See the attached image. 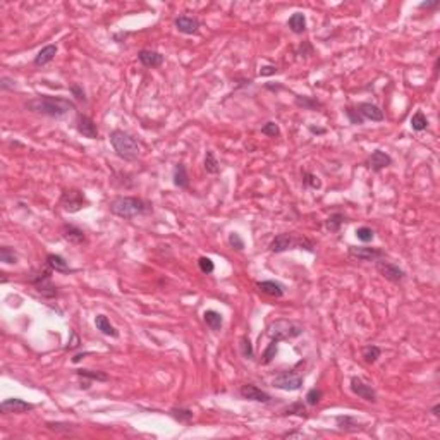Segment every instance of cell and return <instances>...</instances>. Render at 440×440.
Returning a JSON list of instances; mask_svg holds the SVG:
<instances>
[{
    "label": "cell",
    "instance_id": "1",
    "mask_svg": "<svg viewBox=\"0 0 440 440\" xmlns=\"http://www.w3.org/2000/svg\"><path fill=\"white\" fill-rule=\"evenodd\" d=\"M26 108H29L31 112H36V114L46 115V117L60 119L64 117L65 114H69L71 110H76V105H74V102H71V100L60 98V96L41 95L26 103Z\"/></svg>",
    "mask_w": 440,
    "mask_h": 440
},
{
    "label": "cell",
    "instance_id": "2",
    "mask_svg": "<svg viewBox=\"0 0 440 440\" xmlns=\"http://www.w3.org/2000/svg\"><path fill=\"white\" fill-rule=\"evenodd\" d=\"M150 210V203L136 196H119L110 203V212L120 219H134L139 215H146Z\"/></svg>",
    "mask_w": 440,
    "mask_h": 440
},
{
    "label": "cell",
    "instance_id": "3",
    "mask_svg": "<svg viewBox=\"0 0 440 440\" xmlns=\"http://www.w3.org/2000/svg\"><path fill=\"white\" fill-rule=\"evenodd\" d=\"M110 145L114 151L126 162H134L139 157V145L136 138H132L129 132H124L120 129H115L110 132Z\"/></svg>",
    "mask_w": 440,
    "mask_h": 440
},
{
    "label": "cell",
    "instance_id": "4",
    "mask_svg": "<svg viewBox=\"0 0 440 440\" xmlns=\"http://www.w3.org/2000/svg\"><path fill=\"white\" fill-rule=\"evenodd\" d=\"M305 332L301 325H298L296 322L291 320H275L268 325L267 329V337L274 342H282V341H289V339L299 337Z\"/></svg>",
    "mask_w": 440,
    "mask_h": 440
},
{
    "label": "cell",
    "instance_id": "5",
    "mask_svg": "<svg viewBox=\"0 0 440 440\" xmlns=\"http://www.w3.org/2000/svg\"><path fill=\"white\" fill-rule=\"evenodd\" d=\"M60 206L64 208V212L67 213H76L79 210L86 208L88 206V200L84 196L83 191L79 189H64L60 194Z\"/></svg>",
    "mask_w": 440,
    "mask_h": 440
},
{
    "label": "cell",
    "instance_id": "6",
    "mask_svg": "<svg viewBox=\"0 0 440 440\" xmlns=\"http://www.w3.org/2000/svg\"><path fill=\"white\" fill-rule=\"evenodd\" d=\"M52 268L46 267L31 277V284L43 298H55L57 296V287L52 282Z\"/></svg>",
    "mask_w": 440,
    "mask_h": 440
},
{
    "label": "cell",
    "instance_id": "7",
    "mask_svg": "<svg viewBox=\"0 0 440 440\" xmlns=\"http://www.w3.org/2000/svg\"><path fill=\"white\" fill-rule=\"evenodd\" d=\"M303 384H305L303 377L294 372H282L272 380V387L279 389V391H286V392L299 391V389L303 387Z\"/></svg>",
    "mask_w": 440,
    "mask_h": 440
},
{
    "label": "cell",
    "instance_id": "8",
    "mask_svg": "<svg viewBox=\"0 0 440 440\" xmlns=\"http://www.w3.org/2000/svg\"><path fill=\"white\" fill-rule=\"evenodd\" d=\"M348 255L356 262H377L384 258L385 251L382 248H368V246H349Z\"/></svg>",
    "mask_w": 440,
    "mask_h": 440
},
{
    "label": "cell",
    "instance_id": "9",
    "mask_svg": "<svg viewBox=\"0 0 440 440\" xmlns=\"http://www.w3.org/2000/svg\"><path fill=\"white\" fill-rule=\"evenodd\" d=\"M375 263H377V270H379V274L384 279H387L389 282L399 284V282H403V280L406 279V272H404L403 268L399 267V265L391 263V262H385L384 258L377 260Z\"/></svg>",
    "mask_w": 440,
    "mask_h": 440
},
{
    "label": "cell",
    "instance_id": "10",
    "mask_svg": "<svg viewBox=\"0 0 440 440\" xmlns=\"http://www.w3.org/2000/svg\"><path fill=\"white\" fill-rule=\"evenodd\" d=\"M34 410V404L26 403V401L19 399V397H10V399L2 401L0 404V413L3 415H22V413H28Z\"/></svg>",
    "mask_w": 440,
    "mask_h": 440
},
{
    "label": "cell",
    "instance_id": "11",
    "mask_svg": "<svg viewBox=\"0 0 440 440\" xmlns=\"http://www.w3.org/2000/svg\"><path fill=\"white\" fill-rule=\"evenodd\" d=\"M351 392L360 397V399L367 401V403H377V391L367 382L358 379V377L351 379Z\"/></svg>",
    "mask_w": 440,
    "mask_h": 440
},
{
    "label": "cell",
    "instance_id": "12",
    "mask_svg": "<svg viewBox=\"0 0 440 440\" xmlns=\"http://www.w3.org/2000/svg\"><path fill=\"white\" fill-rule=\"evenodd\" d=\"M239 396L246 401H253V403L268 404L272 401V396L268 394V392L262 391V389L256 387V385H253V384H244L243 387L239 389Z\"/></svg>",
    "mask_w": 440,
    "mask_h": 440
},
{
    "label": "cell",
    "instance_id": "13",
    "mask_svg": "<svg viewBox=\"0 0 440 440\" xmlns=\"http://www.w3.org/2000/svg\"><path fill=\"white\" fill-rule=\"evenodd\" d=\"M76 129H77V132H79L81 136H83V138H88V139H96V138H98V127H96L95 120H93L91 117H88V115H84V114H77Z\"/></svg>",
    "mask_w": 440,
    "mask_h": 440
},
{
    "label": "cell",
    "instance_id": "14",
    "mask_svg": "<svg viewBox=\"0 0 440 440\" xmlns=\"http://www.w3.org/2000/svg\"><path fill=\"white\" fill-rule=\"evenodd\" d=\"M60 234L69 244H72V246H81V244H86V234H84L79 227H76V225H72V224L62 225Z\"/></svg>",
    "mask_w": 440,
    "mask_h": 440
},
{
    "label": "cell",
    "instance_id": "15",
    "mask_svg": "<svg viewBox=\"0 0 440 440\" xmlns=\"http://www.w3.org/2000/svg\"><path fill=\"white\" fill-rule=\"evenodd\" d=\"M256 289L262 294H267L270 298H282L286 294V286L282 282H277V280H262V282H256Z\"/></svg>",
    "mask_w": 440,
    "mask_h": 440
},
{
    "label": "cell",
    "instance_id": "16",
    "mask_svg": "<svg viewBox=\"0 0 440 440\" xmlns=\"http://www.w3.org/2000/svg\"><path fill=\"white\" fill-rule=\"evenodd\" d=\"M293 248H296V237H294V234H289V232H284V234L275 236L274 241L270 243L272 253H284L287 250H293Z\"/></svg>",
    "mask_w": 440,
    "mask_h": 440
},
{
    "label": "cell",
    "instance_id": "17",
    "mask_svg": "<svg viewBox=\"0 0 440 440\" xmlns=\"http://www.w3.org/2000/svg\"><path fill=\"white\" fill-rule=\"evenodd\" d=\"M174 24H176V28L181 31L182 34H194L198 33L201 22L200 19L191 17V15H179V17H176V21H174Z\"/></svg>",
    "mask_w": 440,
    "mask_h": 440
},
{
    "label": "cell",
    "instance_id": "18",
    "mask_svg": "<svg viewBox=\"0 0 440 440\" xmlns=\"http://www.w3.org/2000/svg\"><path fill=\"white\" fill-rule=\"evenodd\" d=\"M389 165H392V157L389 153H385V151L375 150L372 155H370L368 167L373 170V172H380V170H384L385 167H389Z\"/></svg>",
    "mask_w": 440,
    "mask_h": 440
},
{
    "label": "cell",
    "instance_id": "19",
    "mask_svg": "<svg viewBox=\"0 0 440 440\" xmlns=\"http://www.w3.org/2000/svg\"><path fill=\"white\" fill-rule=\"evenodd\" d=\"M138 60L141 62L145 67H160V65L163 64V55L158 52H155V50H150V48H143L138 52Z\"/></svg>",
    "mask_w": 440,
    "mask_h": 440
},
{
    "label": "cell",
    "instance_id": "20",
    "mask_svg": "<svg viewBox=\"0 0 440 440\" xmlns=\"http://www.w3.org/2000/svg\"><path fill=\"white\" fill-rule=\"evenodd\" d=\"M356 110L361 114V117L365 120H375V122H380L384 120V112L380 110V107H377L375 103H370V102H363L356 107Z\"/></svg>",
    "mask_w": 440,
    "mask_h": 440
},
{
    "label": "cell",
    "instance_id": "21",
    "mask_svg": "<svg viewBox=\"0 0 440 440\" xmlns=\"http://www.w3.org/2000/svg\"><path fill=\"white\" fill-rule=\"evenodd\" d=\"M46 267H50L53 272H59V274H72V272H76L74 268L69 267V263L60 255H55V253L46 255Z\"/></svg>",
    "mask_w": 440,
    "mask_h": 440
},
{
    "label": "cell",
    "instance_id": "22",
    "mask_svg": "<svg viewBox=\"0 0 440 440\" xmlns=\"http://www.w3.org/2000/svg\"><path fill=\"white\" fill-rule=\"evenodd\" d=\"M57 50H59V48H57V45H46V46H43V48H41L40 52L36 53V57H34L33 64L38 65V67H40V65L50 64V62L55 59Z\"/></svg>",
    "mask_w": 440,
    "mask_h": 440
},
{
    "label": "cell",
    "instance_id": "23",
    "mask_svg": "<svg viewBox=\"0 0 440 440\" xmlns=\"http://www.w3.org/2000/svg\"><path fill=\"white\" fill-rule=\"evenodd\" d=\"M95 327L96 330H100V332L103 334V336H108V337H119V332L117 329H115L114 325L110 323V320H108L105 315H96L95 317Z\"/></svg>",
    "mask_w": 440,
    "mask_h": 440
},
{
    "label": "cell",
    "instance_id": "24",
    "mask_svg": "<svg viewBox=\"0 0 440 440\" xmlns=\"http://www.w3.org/2000/svg\"><path fill=\"white\" fill-rule=\"evenodd\" d=\"M203 320L213 332H219V330H222V325H224V317L215 310H206L203 313Z\"/></svg>",
    "mask_w": 440,
    "mask_h": 440
},
{
    "label": "cell",
    "instance_id": "25",
    "mask_svg": "<svg viewBox=\"0 0 440 440\" xmlns=\"http://www.w3.org/2000/svg\"><path fill=\"white\" fill-rule=\"evenodd\" d=\"M174 184H176L179 189L189 188V176L184 163H177L176 169H174Z\"/></svg>",
    "mask_w": 440,
    "mask_h": 440
},
{
    "label": "cell",
    "instance_id": "26",
    "mask_svg": "<svg viewBox=\"0 0 440 440\" xmlns=\"http://www.w3.org/2000/svg\"><path fill=\"white\" fill-rule=\"evenodd\" d=\"M287 26L294 34H303L306 31V17L303 12H294L287 21Z\"/></svg>",
    "mask_w": 440,
    "mask_h": 440
},
{
    "label": "cell",
    "instance_id": "27",
    "mask_svg": "<svg viewBox=\"0 0 440 440\" xmlns=\"http://www.w3.org/2000/svg\"><path fill=\"white\" fill-rule=\"evenodd\" d=\"M336 423H337V427L344 432H358L361 428V425L358 423V420L353 418V416H348V415L336 416Z\"/></svg>",
    "mask_w": 440,
    "mask_h": 440
},
{
    "label": "cell",
    "instance_id": "28",
    "mask_svg": "<svg viewBox=\"0 0 440 440\" xmlns=\"http://www.w3.org/2000/svg\"><path fill=\"white\" fill-rule=\"evenodd\" d=\"M380 354H382V349L379 348V346H375V344L365 346V348L361 349V358H363V361L367 365L377 363V360L380 358Z\"/></svg>",
    "mask_w": 440,
    "mask_h": 440
},
{
    "label": "cell",
    "instance_id": "29",
    "mask_svg": "<svg viewBox=\"0 0 440 440\" xmlns=\"http://www.w3.org/2000/svg\"><path fill=\"white\" fill-rule=\"evenodd\" d=\"M346 220H348V219H346L344 213L336 212L325 220V229L329 232H339V231H341V227H342V224H344Z\"/></svg>",
    "mask_w": 440,
    "mask_h": 440
},
{
    "label": "cell",
    "instance_id": "30",
    "mask_svg": "<svg viewBox=\"0 0 440 440\" xmlns=\"http://www.w3.org/2000/svg\"><path fill=\"white\" fill-rule=\"evenodd\" d=\"M169 415L172 416L176 422L182 423V425H188V423H191V420H193V411L188 410V408H172V410L169 411Z\"/></svg>",
    "mask_w": 440,
    "mask_h": 440
},
{
    "label": "cell",
    "instance_id": "31",
    "mask_svg": "<svg viewBox=\"0 0 440 440\" xmlns=\"http://www.w3.org/2000/svg\"><path fill=\"white\" fill-rule=\"evenodd\" d=\"M77 377H81V379H86V380H91V382H107L108 380V375L105 372H93V370H77L76 372Z\"/></svg>",
    "mask_w": 440,
    "mask_h": 440
},
{
    "label": "cell",
    "instance_id": "32",
    "mask_svg": "<svg viewBox=\"0 0 440 440\" xmlns=\"http://www.w3.org/2000/svg\"><path fill=\"white\" fill-rule=\"evenodd\" d=\"M427 127H428L427 115L423 114L422 110L415 112V114H413V117H411V129L416 131V132H422V131H425Z\"/></svg>",
    "mask_w": 440,
    "mask_h": 440
},
{
    "label": "cell",
    "instance_id": "33",
    "mask_svg": "<svg viewBox=\"0 0 440 440\" xmlns=\"http://www.w3.org/2000/svg\"><path fill=\"white\" fill-rule=\"evenodd\" d=\"M296 105L301 108H305V110H317V108H322V103L318 102V100L311 98V96H301L298 95L296 96Z\"/></svg>",
    "mask_w": 440,
    "mask_h": 440
},
{
    "label": "cell",
    "instance_id": "34",
    "mask_svg": "<svg viewBox=\"0 0 440 440\" xmlns=\"http://www.w3.org/2000/svg\"><path fill=\"white\" fill-rule=\"evenodd\" d=\"M205 170H206V172H208V174H213V176L220 172L219 160H217L215 153H213L212 150L206 151V155H205Z\"/></svg>",
    "mask_w": 440,
    "mask_h": 440
},
{
    "label": "cell",
    "instance_id": "35",
    "mask_svg": "<svg viewBox=\"0 0 440 440\" xmlns=\"http://www.w3.org/2000/svg\"><path fill=\"white\" fill-rule=\"evenodd\" d=\"M277 351H279V342H274V341L268 342V346H267V348H265V351H263L262 363H263V365L272 363V360H274V358L277 356Z\"/></svg>",
    "mask_w": 440,
    "mask_h": 440
},
{
    "label": "cell",
    "instance_id": "36",
    "mask_svg": "<svg viewBox=\"0 0 440 440\" xmlns=\"http://www.w3.org/2000/svg\"><path fill=\"white\" fill-rule=\"evenodd\" d=\"M0 262L5 263V265H14L17 263V255L12 248L9 246H2L0 248Z\"/></svg>",
    "mask_w": 440,
    "mask_h": 440
},
{
    "label": "cell",
    "instance_id": "37",
    "mask_svg": "<svg viewBox=\"0 0 440 440\" xmlns=\"http://www.w3.org/2000/svg\"><path fill=\"white\" fill-rule=\"evenodd\" d=\"M303 184H305L306 188H311V189H320L322 188L320 177L308 172V170H305V172H303Z\"/></svg>",
    "mask_w": 440,
    "mask_h": 440
},
{
    "label": "cell",
    "instance_id": "38",
    "mask_svg": "<svg viewBox=\"0 0 440 440\" xmlns=\"http://www.w3.org/2000/svg\"><path fill=\"white\" fill-rule=\"evenodd\" d=\"M322 397H323V392L320 391V389L313 387V389H310V391L306 392L305 403L308 404V406H317V404L322 401Z\"/></svg>",
    "mask_w": 440,
    "mask_h": 440
},
{
    "label": "cell",
    "instance_id": "39",
    "mask_svg": "<svg viewBox=\"0 0 440 440\" xmlns=\"http://www.w3.org/2000/svg\"><path fill=\"white\" fill-rule=\"evenodd\" d=\"M284 415H296V416H306V406L303 404V401H298V403H293L291 406L286 408Z\"/></svg>",
    "mask_w": 440,
    "mask_h": 440
},
{
    "label": "cell",
    "instance_id": "40",
    "mask_svg": "<svg viewBox=\"0 0 440 440\" xmlns=\"http://www.w3.org/2000/svg\"><path fill=\"white\" fill-rule=\"evenodd\" d=\"M239 348H241V354H243L246 360H251V358L255 356V351H253V344H251V341L248 337H241Z\"/></svg>",
    "mask_w": 440,
    "mask_h": 440
},
{
    "label": "cell",
    "instance_id": "41",
    "mask_svg": "<svg viewBox=\"0 0 440 440\" xmlns=\"http://www.w3.org/2000/svg\"><path fill=\"white\" fill-rule=\"evenodd\" d=\"M198 267H200V270L206 275L213 274V270H215V263H213L212 258H208V256H201V258L198 260Z\"/></svg>",
    "mask_w": 440,
    "mask_h": 440
},
{
    "label": "cell",
    "instance_id": "42",
    "mask_svg": "<svg viewBox=\"0 0 440 440\" xmlns=\"http://www.w3.org/2000/svg\"><path fill=\"white\" fill-rule=\"evenodd\" d=\"M356 237L361 241V243H372L373 237H375V232H373V229H370V227H360V229H356Z\"/></svg>",
    "mask_w": 440,
    "mask_h": 440
},
{
    "label": "cell",
    "instance_id": "43",
    "mask_svg": "<svg viewBox=\"0 0 440 440\" xmlns=\"http://www.w3.org/2000/svg\"><path fill=\"white\" fill-rule=\"evenodd\" d=\"M344 112H346V117L349 119V122H351V124H354V126H361V124L365 122V119L361 117V114L356 110V108H353V107H348Z\"/></svg>",
    "mask_w": 440,
    "mask_h": 440
},
{
    "label": "cell",
    "instance_id": "44",
    "mask_svg": "<svg viewBox=\"0 0 440 440\" xmlns=\"http://www.w3.org/2000/svg\"><path fill=\"white\" fill-rule=\"evenodd\" d=\"M227 241H229V246H231L232 250H236V251H243L244 250V241H243V237L237 234V232H231Z\"/></svg>",
    "mask_w": 440,
    "mask_h": 440
},
{
    "label": "cell",
    "instance_id": "45",
    "mask_svg": "<svg viewBox=\"0 0 440 440\" xmlns=\"http://www.w3.org/2000/svg\"><path fill=\"white\" fill-rule=\"evenodd\" d=\"M262 132L265 136H272V138H277V136H280V129H279V124L274 122V120H270V122H267L265 126L262 127Z\"/></svg>",
    "mask_w": 440,
    "mask_h": 440
},
{
    "label": "cell",
    "instance_id": "46",
    "mask_svg": "<svg viewBox=\"0 0 440 440\" xmlns=\"http://www.w3.org/2000/svg\"><path fill=\"white\" fill-rule=\"evenodd\" d=\"M69 91H71L74 98H76V100H79V102H83V103H86V102H88V98H86V93H84V89L81 88L77 83H72L71 86H69Z\"/></svg>",
    "mask_w": 440,
    "mask_h": 440
},
{
    "label": "cell",
    "instance_id": "47",
    "mask_svg": "<svg viewBox=\"0 0 440 440\" xmlns=\"http://www.w3.org/2000/svg\"><path fill=\"white\" fill-rule=\"evenodd\" d=\"M296 248H299V250H306L308 253L315 251V244L311 243L308 237H296Z\"/></svg>",
    "mask_w": 440,
    "mask_h": 440
},
{
    "label": "cell",
    "instance_id": "48",
    "mask_svg": "<svg viewBox=\"0 0 440 440\" xmlns=\"http://www.w3.org/2000/svg\"><path fill=\"white\" fill-rule=\"evenodd\" d=\"M298 55L299 57H310V55H313V46H311L308 41H303V43L299 45V48H298Z\"/></svg>",
    "mask_w": 440,
    "mask_h": 440
},
{
    "label": "cell",
    "instance_id": "49",
    "mask_svg": "<svg viewBox=\"0 0 440 440\" xmlns=\"http://www.w3.org/2000/svg\"><path fill=\"white\" fill-rule=\"evenodd\" d=\"M46 427L53 432H67V434L72 430V425H67V423H46Z\"/></svg>",
    "mask_w": 440,
    "mask_h": 440
},
{
    "label": "cell",
    "instance_id": "50",
    "mask_svg": "<svg viewBox=\"0 0 440 440\" xmlns=\"http://www.w3.org/2000/svg\"><path fill=\"white\" fill-rule=\"evenodd\" d=\"M81 346V341L79 337H77L76 332H71V341L67 342V346H65V351H74V349H77Z\"/></svg>",
    "mask_w": 440,
    "mask_h": 440
},
{
    "label": "cell",
    "instance_id": "51",
    "mask_svg": "<svg viewBox=\"0 0 440 440\" xmlns=\"http://www.w3.org/2000/svg\"><path fill=\"white\" fill-rule=\"evenodd\" d=\"M0 89H3V91L14 89V79H10V77L7 76H2V79H0Z\"/></svg>",
    "mask_w": 440,
    "mask_h": 440
},
{
    "label": "cell",
    "instance_id": "52",
    "mask_svg": "<svg viewBox=\"0 0 440 440\" xmlns=\"http://www.w3.org/2000/svg\"><path fill=\"white\" fill-rule=\"evenodd\" d=\"M277 72V67L275 65H263L262 69H260V76H272V74Z\"/></svg>",
    "mask_w": 440,
    "mask_h": 440
},
{
    "label": "cell",
    "instance_id": "53",
    "mask_svg": "<svg viewBox=\"0 0 440 440\" xmlns=\"http://www.w3.org/2000/svg\"><path fill=\"white\" fill-rule=\"evenodd\" d=\"M440 5L439 0H434V2H422L420 3V9H427V10H432V9H437V7Z\"/></svg>",
    "mask_w": 440,
    "mask_h": 440
},
{
    "label": "cell",
    "instance_id": "54",
    "mask_svg": "<svg viewBox=\"0 0 440 440\" xmlns=\"http://www.w3.org/2000/svg\"><path fill=\"white\" fill-rule=\"evenodd\" d=\"M88 354H89V353H77V354H74V356H72V363H74V365H77L81 360H83L84 356H88Z\"/></svg>",
    "mask_w": 440,
    "mask_h": 440
},
{
    "label": "cell",
    "instance_id": "55",
    "mask_svg": "<svg viewBox=\"0 0 440 440\" xmlns=\"http://www.w3.org/2000/svg\"><path fill=\"white\" fill-rule=\"evenodd\" d=\"M310 132H313V134H325L327 129H323V127H315V126H310L308 127Z\"/></svg>",
    "mask_w": 440,
    "mask_h": 440
},
{
    "label": "cell",
    "instance_id": "56",
    "mask_svg": "<svg viewBox=\"0 0 440 440\" xmlns=\"http://www.w3.org/2000/svg\"><path fill=\"white\" fill-rule=\"evenodd\" d=\"M432 415H434L435 418H439V416H440V404H435V406L432 408Z\"/></svg>",
    "mask_w": 440,
    "mask_h": 440
},
{
    "label": "cell",
    "instance_id": "57",
    "mask_svg": "<svg viewBox=\"0 0 440 440\" xmlns=\"http://www.w3.org/2000/svg\"><path fill=\"white\" fill-rule=\"evenodd\" d=\"M265 86H267L268 89H272V91H274V89H282V84H265Z\"/></svg>",
    "mask_w": 440,
    "mask_h": 440
}]
</instances>
